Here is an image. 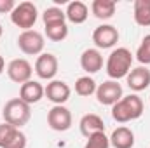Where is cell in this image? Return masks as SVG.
<instances>
[{"label":"cell","mask_w":150,"mask_h":148,"mask_svg":"<svg viewBox=\"0 0 150 148\" xmlns=\"http://www.w3.org/2000/svg\"><path fill=\"white\" fill-rule=\"evenodd\" d=\"M142 113H143V101L136 94L122 96V99L112 106V118L119 124L136 120L142 117Z\"/></svg>","instance_id":"6da1fadb"},{"label":"cell","mask_w":150,"mask_h":148,"mask_svg":"<svg viewBox=\"0 0 150 148\" xmlns=\"http://www.w3.org/2000/svg\"><path fill=\"white\" fill-rule=\"evenodd\" d=\"M131 65H133L131 51L126 47H117L110 52L107 59V75L110 77V80H119L122 77H127V73L131 72Z\"/></svg>","instance_id":"7a4b0ae2"},{"label":"cell","mask_w":150,"mask_h":148,"mask_svg":"<svg viewBox=\"0 0 150 148\" xmlns=\"http://www.w3.org/2000/svg\"><path fill=\"white\" fill-rule=\"evenodd\" d=\"M2 117L7 124L14 125V127H23L28 124L30 117H32V110H30V105L25 103L23 99L19 98H14V99H9L2 110Z\"/></svg>","instance_id":"3957f363"},{"label":"cell","mask_w":150,"mask_h":148,"mask_svg":"<svg viewBox=\"0 0 150 148\" xmlns=\"http://www.w3.org/2000/svg\"><path fill=\"white\" fill-rule=\"evenodd\" d=\"M37 18H38V12H37V7H35L33 2H21L11 12V21L18 28H21L25 32L33 28V25L37 23Z\"/></svg>","instance_id":"277c9868"},{"label":"cell","mask_w":150,"mask_h":148,"mask_svg":"<svg viewBox=\"0 0 150 148\" xmlns=\"http://www.w3.org/2000/svg\"><path fill=\"white\" fill-rule=\"evenodd\" d=\"M96 99L100 105L113 106L117 101L122 99V85L117 80H107L96 87Z\"/></svg>","instance_id":"5b68a950"},{"label":"cell","mask_w":150,"mask_h":148,"mask_svg":"<svg viewBox=\"0 0 150 148\" xmlns=\"http://www.w3.org/2000/svg\"><path fill=\"white\" fill-rule=\"evenodd\" d=\"M44 37L42 33H38L35 30H28V32H23L19 37H18V47L21 49V52L28 54V56H40L42 51H44Z\"/></svg>","instance_id":"8992f818"},{"label":"cell","mask_w":150,"mask_h":148,"mask_svg":"<svg viewBox=\"0 0 150 148\" xmlns=\"http://www.w3.org/2000/svg\"><path fill=\"white\" fill-rule=\"evenodd\" d=\"M47 124L52 131L65 132L72 127V113L63 105H54L47 113Z\"/></svg>","instance_id":"52a82bcc"},{"label":"cell","mask_w":150,"mask_h":148,"mask_svg":"<svg viewBox=\"0 0 150 148\" xmlns=\"http://www.w3.org/2000/svg\"><path fill=\"white\" fill-rule=\"evenodd\" d=\"M0 148H26V136L14 125L0 124Z\"/></svg>","instance_id":"ba28073f"},{"label":"cell","mask_w":150,"mask_h":148,"mask_svg":"<svg viewBox=\"0 0 150 148\" xmlns=\"http://www.w3.org/2000/svg\"><path fill=\"white\" fill-rule=\"evenodd\" d=\"M93 42L98 49H110L119 42V30L113 25H100L93 32Z\"/></svg>","instance_id":"9c48e42d"},{"label":"cell","mask_w":150,"mask_h":148,"mask_svg":"<svg viewBox=\"0 0 150 148\" xmlns=\"http://www.w3.org/2000/svg\"><path fill=\"white\" fill-rule=\"evenodd\" d=\"M32 73H33L32 65H30L26 59H23V58L12 59V61L9 63V66H7V75H9V78H11L12 82H16V84H21V85H23L25 82L32 80Z\"/></svg>","instance_id":"30bf717a"},{"label":"cell","mask_w":150,"mask_h":148,"mask_svg":"<svg viewBox=\"0 0 150 148\" xmlns=\"http://www.w3.org/2000/svg\"><path fill=\"white\" fill-rule=\"evenodd\" d=\"M35 73L44 80H52L58 73V58L51 52H42L35 61Z\"/></svg>","instance_id":"8fae6325"},{"label":"cell","mask_w":150,"mask_h":148,"mask_svg":"<svg viewBox=\"0 0 150 148\" xmlns=\"http://www.w3.org/2000/svg\"><path fill=\"white\" fill-rule=\"evenodd\" d=\"M70 94H72V89L67 82L63 80H51L45 87V96L51 103L54 105H63L70 99Z\"/></svg>","instance_id":"7c38bea8"},{"label":"cell","mask_w":150,"mask_h":148,"mask_svg":"<svg viewBox=\"0 0 150 148\" xmlns=\"http://www.w3.org/2000/svg\"><path fill=\"white\" fill-rule=\"evenodd\" d=\"M126 82H127V87L134 92H140V91H145L150 85V70L147 66H138V68H133L127 77H126Z\"/></svg>","instance_id":"4fadbf2b"},{"label":"cell","mask_w":150,"mask_h":148,"mask_svg":"<svg viewBox=\"0 0 150 148\" xmlns=\"http://www.w3.org/2000/svg\"><path fill=\"white\" fill-rule=\"evenodd\" d=\"M44 96H45V87H42V84L37 80H28L19 89V99H23L28 105L38 103Z\"/></svg>","instance_id":"5bb4252c"},{"label":"cell","mask_w":150,"mask_h":148,"mask_svg":"<svg viewBox=\"0 0 150 148\" xmlns=\"http://www.w3.org/2000/svg\"><path fill=\"white\" fill-rule=\"evenodd\" d=\"M80 66L87 73H96L103 68V56L98 49H86L80 56Z\"/></svg>","instance_id":"9a60e30c"},{"label":"cell","mask_w":150,"mask_h":148,"mask_svg":"<svg viewBox=\"0 0 150 148\" xmlns=\"http://www.w3.org/2000/svg\"><path fill=\"white\" fill-rule=\"evenodd\" d=\"M79 127H80V132H82L86 138H89V136H93V134H96V132H105V122H103V118H101L100 115H96V113H87V115H84V117L80 118V122H79Z\"/></svg>","instance_id":"2e32d148"},{"label":"cell","mask_w":150,"mask_h":148,"mask_svg":"<svg viewBox=\"0 0 150 148\" xmlns=\"http://www.w3.org/2000/svg\"><path fill=\"white\" fill-rule=\"evenodd\" d=\"M108 140H110V145L113 148H133L134 147V132L129 127H126V125L117 127Z\"/></svg>","instance_id":"e0dca14e"},{"label":"cell","mask_w":150,"mask_h":148,"mask_svg":"<svg viewBox=\"0 0 150 148\" xmlns=\"http://www.w3.org/2000/svg\"><path fill=\"white\" fill-rule=\"evenodd\" d=\"M67 19L70 21V23H74V25H82L86 19H87V16H89V9H87V5L84 4V2H80V0H74V2H70L68 5H67Z\"/></svg>","instance_id":"ac0fdd59"},{"label":"cell","mask_w":150,"mask_h":148,"mask_svg":"<svg viewBox=\"0 0 150 148\" xmlns=\"http://www.w3.org/2000/svg\"><path fill=\"white\" fill-rule=\"evenodd\" d=\"M115 9H117V4L113 0H94L91 4V11L93 14L98 18V19H110L113 14H115Z\"/></svg>","instance_id":"d6986e66"},{"label":"cell","mask_w":150,"mask_h":148,"mask_svg":"<svg viewBox=\"0 0 150 148\" xmlns=\"http://www.w3.org/2000/svg\"><path fill=\"white\" fill-rule=\"evenodd\" d=\"M133 18L136 25L150 26V0H134Z\"/></svg>","instance_id":"ffe728a7"},{"label":"cell","mask_w":150,"mask_h":148,"mask_svg":"<svg viewBox=\"0 0 150 148\" xmlns=\"http://www.w3.org/2000/svg\"><path fill=\"white\" fill-rule=\"evenodd\" d=\"M75 92L82 98H87L91 94L96 92V82L94 78H91L89 75L87 77H79L77 82H75Z\"/></svg>","instance_id":"44dd1931"},{"label":"cell","mask_w":150,"mask_h":148,"mask_svg":"<svg viewBox=\"0 0 150 148\" xmlns=\"http://www.w3.org/2000/svg\"><path fill=\"white\" fill-rule=\"evenodd\" d=\"M45 35L52 42H61L68 37V26H67V23L49 25V26H45Z\"/></svg>","instance_id":"7402d4cb"},{"label":"cell","mask_w":150,"mask_h":148,"mask_svg":"<svg viewBox=\"0 0 150 148\" xmlns=\"http://www.w3.org/2000/svg\"><path fill=\"white\" fill-rule=\"evenodd\" d=\"M42 19H44V25H45V26H49V25H58V23H65L67 14H65L59 7H49V9L44 11Z\"/></svg>","instance_id":"603a6c76"},{"label":"cell","mask_w":150,"mask_h":148,"mask_svg":"<svg viewBox=\"0 0 150 148\" xmlns=\"http://www.w3.org/2000/svg\"><path fill=\"white\" fill-rule=\"evenodd\" d=\"M84 148H110V140L107 138L105 132H96L87 138Z\"/></svg>","instance_id":"cb8c5ba5"},{"label":"cell","mask_w":150,"mask_h":148,"mask_svg":"<svg viewBox=\"0 0 150 148\" xmlns=\"http://www.w3.org/2000/svg\"><path fill=\"white\" fill-rule=\"evenodd\" d=\"M136 59L142 65H150V35H145L138 51H136Z\"/></svg>","instance_id":"d4e9b609"},{"label":"cell","mask_w":150,"mask_h":148,"mask_svg":"<svg viewBox=\"0 0 150 148\" xmlns=\"http://www.w3.org/2000/svg\"><path fill=\"white\" fill-rule=\"evenodd\" d=\"M16 2L14 0H0V12L5 14V12H12L16 9Z\"/></svg>","instance_id":"484cf974"},{"label":"cell","mask_w":150,"mask_h":148,"mask_svg":"<svg viewBox=\"0 0 150 148\" xmlns=\"http://www.w3.org/2000/svg\"><path fill=\"white\" fill-rule=\"evenodd\" d=\"M4 70H5V61H4V58L0 56V75L4 73Z\"/></svg>","instance_id":"4316f807"},{"label":"cell","mask_w":150,"mask_h":148,"mask_svg":"<svg viewBox=\"0 0 150 148\" xmlns=\"http://www.w3.org/2000/svg\"><path fill=\"white\" fill-rule=\"evenodd\" d=\"M2 33H4V30H2V25H0V37H2Z\"/></svg>","instance_id":"83f0119b"}]
</instances>
